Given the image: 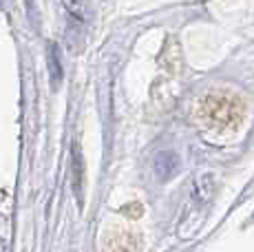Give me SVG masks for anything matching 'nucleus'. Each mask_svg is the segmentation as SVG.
<instances>
[{"mask_svg": "<svg viewBox=\"0 0 254 252\" xmlns=\"http://www.w3.org/2000/svg\"><path fill=\"white\" fill-rule=\"evenodd\" d=\"M155 168H157V175L159 177H170L173 173H177V157L173 153H162L155 162Z\"/></svg>", "mask_w": 254, "mask_h": 252, "instance_id": "nucleus-1", "label": "nucleus"}, {"mask_svg": "<svg viewBox=\"0 0 254 252\" xmlns=\"http://www.w3.org/2000/svg\"><path fill=\"white\" fill-rule=\"evenodd\" d=\"M49 62H51V77H53V84H58L60 80V69H58V53H56V45H49Z\"/></svg>", "mask_w": 254, "mask_h": 252, "instance_id": "nucleus-2", "label": "nucleus"}]
</instances>
